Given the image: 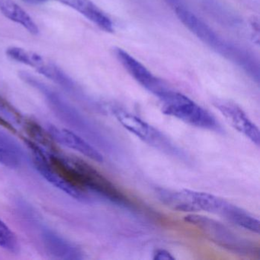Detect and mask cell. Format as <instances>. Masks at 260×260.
I'll list each match as a JSON object with an SVG mask.
<instances>
[{"instance_id": "6da1fadb", "label": "cell", "mask_w": 260, "mask_h": 260, "mask_svg": "<svg viewBox=\"0 0 260 260\" xmlns=\"http://www.w3.org/2000/svg\"><path fill=\"white\" fill-rule=\"evenodd\" d=\"M175 11L181 22L199 40L258 80V66L246 51L226 42L203 21L183 7H178L175 9Z\"/></svg>"}, {"instance_id": "7a4b0ae2", "label": "cell", "mask_w": 260, "mask_h": 260, "mask_svg": "<svg viewBox=\"0 0 260 260\" xmlns=\"http://www.w3.org/2000/svg\"><path fill=\"white\" fill-rule=\"evenodd\" d=\"M162 112L186 124L210 131L220 130L215 118L206 109L194 103L186 95L167 89L159 97Z\"/></svg>"}, {"instance_id": "3957f363", "label": "cell", "mask_w": 260, "mask_h": 260, "mask_svg": "<svg viewBox=\"0 0 260 260\" xmlns=\"http://www.w3.org/2000/svg\"><path fill=\"white\" fill-rule=\"evenodd\" d=\"M185 220L199 228L208 240L223 249L246 255L252 252L253 247L248 240L217 220L197 214H188L185 216Z\"/></svg>"}, {"instance_id": "277c9868", "label": "cell", "mask_w": 260, "mask_h": 260, "mask_svg": "<svg viewBox=\"0 0 260 260\" xmlns=\"http://www.w3.org/2000/svg\"><path fill=\"white\" fill-rule=\"evenodd\" d=\"M71 168L74 180L82 188H89L118 205L128 203L127 198L113 183L89 164L74 161Z\"/></svg>"}, {"instance_id": "5b68a950", "label": "cell", "mask_w": 260, "mask_h": 260, "mask_svg": "<svg viewBox=\"0 0 260 260\" xmlns=\"http://www.w3.org/2000/svg\"><path fill=\"white\" fill-rule=\"evenodd\" d=\"M6 53L12 60L33 68L35 71L57 84L69 89L74 87L72 80L55 63L50 61L43 56L19 47H10L7 48Z\"/></svg>"}, {"instance_id": "8992f818", "label": "cell", "mask_w": 260, "mask_h": 260, "mask_svg": "<svg viewBox=\"0 0 260 260\" xmlns=\"http://www.w3.org/2000/svg\"><path fill=\"white\" fill-rule=\"evenodd\" d=\"M112 113L117 121L131 133L164 151L174 150V146L162 134L147 124L144 120L125 109L119 107L112 109Z\"/></svg>"}, {"instance_id": "52a82bcc", "label": "cell", "mask_w": 260, "mask_h": 260, "mask_svg": "<svg viewBox=\"0 0 260 260\" xmlns=\"http://www.w3.org/2000/svg\"><path fill=\"white\" fill-rule=\"evenodd\" d=\"M115 53L118 61L127 73L144 89L156 95L157 98L170 88L162 80L155 77L141 62L124 50L116 48Z\"/></svg>"}, {"instance_id": "ba28073f", "label": "cell", "mask_w": 260, "mask_h": 260, "mask_svg": "<svg viewBox=\"0 0 260 260\" xmlns=\"http://www.w3.org/2000/svg\"><path fill=\"white\" fill-rule=\"evenodd\" d=\"M214 106L236 130L255 145H259L260 135L258 127L238 105L229 100H216Z\"/></svg>"}, {"instance_id": "9c48e42d", "label": "cell", "mask_w": 260, "mask_h": 260, "mask_svg": "<svg viewBox=\"0 0 260 260\" xmlns=\"http://www.w3.org/2000/svg\"><path fill=\"white\" fill-rule=\"evenodd\" d=\"M35 165L42 176L56 188L75 199H86L84 189L65 178L41 153H37L35 157Z\"/></svg>"}, {"instance_id": "30bf717a", "label": "cell", "mask_w": 260, "mask_h": 260, "mask_svg": "<svg viewBox=\"0 0 260 260\" xmlns=\"http://www.w3.org/2000/svg\"><path fill=\"white\" fill-rule=\"evenodd\" d=\"M49 132L52 138L59 144L76 150L92 160L98 162H103V155L74 132L56 127H50Z\"/></svg>"}, {"instance_id": "8fae6325", "label": "cell", "mask_w": 260, "mask_h": 260, "mask_svg": "<svg viewBox=\"0 0 260 260\" xmlns=\"http://www.w3.org/2000/svg\"><path fill=\"white\" fill-rule=\"evenodd\" d=\"M67 7L83 15L88 20L95 24L106 32H113V22L110 18L100 10L91 0H57Z\"/></svg>"}, {"instance_id": "7c38bea8", "label": "cell", "mask_w": 260, "mask_h": 260, "mask_svg": "<svg viewBox=\"0 0 260 260\" xmlns=\"http://www.w3.org/2000/svg\"><path fill=\"white\" fill-rule=\"evenodd\" d=\"M156 197L164 205L172 209L183 212H197L198 210L191 202L187 189L181 191L159 188L156 189Z\"/></svg>"}, {"instance_id": "4fadbf2b", "label": "cell", "mask_w": 260, "mask_h": 260, "mask_svg": "<svg viewBox=\"0 0 260 260\" xmlns=\"http://www.w3.org/2000/svg\"><path fill=\"white\" fill-rule=\"evenodd\" d=\"M0 12L6 18L20 25L31 34H39V27L32 18L13 0H0Z\"/></svg>"}, {"instance_id": "5bb4252c", "label": "cell", "mask_w": 260, "mask_h": 260, "mask_svg": "<svg viewBox=\"0 0 260 260\" xmlns=\"http://www.w3.org/2000/svg\"><path fill=\"white\" fill-rule=\"evenodd\" d=\"M220 215L231 223L255 234L260 231L259 220L249 214L248 211L239 208L237 205L226 202Z\"/></svg>"}, {"instance_id": "9a60e30c", "label": "cell", "mask_w": 260, "mask_h": 260, "mask_svg": "<svg viewBox=\"0 0 260 260\" xmlns=\"http://www.w3.org/2000/svg\"><path fill=\"white\" fill-rule=\"evenodd\" d=\"M45 237L47 249L51 255L62 259L81 258V253L79 249L63 240L61 237L50 232L47 233Z\"/></svg>"}, {"instance_id": "2e32d148", "label": "cell", "mask_w": 260, "mask_h": 260, "mask_svg": "<svg viewBox=\"0 0 260 260\" xmlns=\"http://www.w3.org/2000/svg\"><path fill=\"white\" fill-rule=\"evenodd\" d=\"M187 191L198 211H204L220 215L225 205L228 202L209 193L189 189H187Z\"/></svg>"}, {"instance_id": "e0dca14e", "label": "cell", "mask_w": 260, "mask_h": 260, "mask_svg": "<svg viewBox=\"0 0 260 260\" xmlns=\"http://www.w3.org/2000/svg\"><path fill=\"white\" fill-rule=\"evenodd\" d=\"M0 247L11 252L19 250V241L16 234L0 219Z\"/></svg>"}, {"instance_id": "ac0fdd59", "label": "cell", "mask_w": 260, "mask_h": 260, "mask_svg": "<svg viewBox=\"0 0 260 260\" xmlns=\"http://www.w3.org/2000/svg\"><path fill=\"white\" fill-rule=\"evenodd\" d=\"M0 164L10 168H15L19 165V159L16 152L7 144L0 142Z\"/></svg>"}, {"instance_id": "d6986e66", "label": "cell", "mask_w": 260, "mask_h": 260, "mask_svg": "<svg viewBox=\"0 0 260 260\" xmlns=\"http://www.w3.org/2000/svg\"><path fill=\"white\" fill-rule=\"evenodd\" d=\"M153 258L157 260H173L175 257L167 249H156L153 252Z\"/></svg>"}, {"instance_id": "ffe728a7", "label": "cell", "mask_w": 260, "mask_h": 260, "mask_svg": "<svg viewBox=\"0 0 260 260\" xmlns=\"http://www.w3.org/2000/svg\"><path fill=\"white\" fill-rule=\"evenodd\" d=\"M170 5L173 6L175 9L182 7L180 4V0H166Z\"/></svg>"}, {"instance_id": "44dd1931", "label": "cell", "mask_w": 260, "mask_h": 260, "mask_svg": "<svg viewBox=\"0 0 260 260\" xmlns=\"http://www.w3.org/2000/svg\"><path fill=\"white\" fill-rule=\"evenodd\" d=\"M26 2L31 3V4H39V3H43L46 0H25Z\"/></svg>"}]
</instances>
